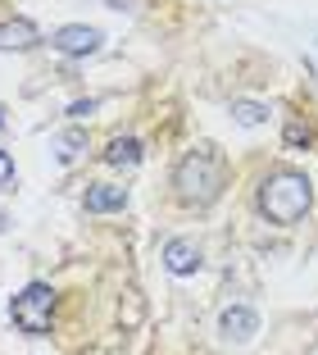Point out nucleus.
Returning <instances> with one entry per match:
<instances>
[{"label":"nucleus","mask_w":318,"mask_h":355,"mask_svg":"<svg viewBox=\"0 0 318 355\" xmlns=\"http://www.w3.org/2000/svg\"><path fill=\"white\" fill-rule=\"evenodd\" d=\"M200 264H205V255H200V246H195L191 237L164 241V269L173 273V278H191V273H200Z\"/></svg>","instance_id":"423d86ee"},{"label":"nucleus","mask_w":318,"mask_h":355,"mask_svg":"<svg viewBox=\"0 0 318 355\" xmlns=\"http://www.w3.org/2000/svg\"><path fill=\"white\" fill-rule=\"evenodd\" d=\"M232 119H236V123H246V128H259V123H268V105H259V101H232Z\"/></svg>","instance_id":"9d476101"},{"label":"nucleus","mask_w":318,"mask_h":355,"mask_svg":"<svg viewBox=\"0 0 318 355\" xmlns=\"http://www.w3.org/2000/svg\"><path fill=\"white\" fill-rule=\"evenodd\" d=\"M0 132H5V110H0Z\"/></svg>","instance_id":"dca6fc26"},{"label":"nucleus","mask_w":318,"mask_h":355,"mask_svg":"<svg viewBox=\"0 0 318 355\" xmlns=\"http://www.w3.org/2000/svg\"><path fill=\"white\" fill-rule=\"evenodd\" d=\"M51 46L60 55H69V60H87V55H96L105 46V32L87 28V23H64V28L51 32Z\"/></svg>","instance_id":"20e7f679"},{"label":"nucleus","mask_w":318,"mask_h":355,"mask_svg":"<svg viewBox=\"0 0 318 355\" xmlns=\"http://www.w3.org/2000/svg\"><path fill=\"white\" fill-rule=\"evenodd\" d=\"M82 150H87V132H82V128H69V132L60 137V159H64V164H73Z\"/></svg>","instance_id":"9b49d317"},{"label":"nucleus","mask_w":318,"mask_h":355,"mask_svg":"<svg viewBox=\"0 0 318 355\" xmlns=\"http://www.w3.org/2000/svg\"><path fill=\"white\" fill-rule=\"evenodd\" d=\"M42 46V28L32 19H5L0 23V51H32Z\"/></svg>","instance_id":"6e6552de"},{"label":"nucleus","mask_w":318,"mask_h":355,"mask_svg":"<svg viewBox=\"0 0 318 355\" xmlns=\"http://www.w3.org/2000/svg\"><path fill=\"white\" fill-rule=\"evenodd\" d=\"M255 205L268 223L291 228V223H300L309 214V205H314V182H309L305 173H296V168H277V173H268L264 182H259Z\"/></svg>","instance_id":"f03ea898"},{"label":"nucleus","mask_w":318,"mask_h":355,"mask_svg":"<svg viewBox=\"0 0 318 355\" xmlns=\"http://www.w3.org/2000/svg\"><path fill=\"white\" fill-rule=\"evenodd\" d=\"M218 333H223V342L246 346L250 337L259 333V314L250 310V305H227V310L218 314Z\"/></svg>","instance_id":"39448f33"},{"label":"nucleus","mask_w":318,"mask_h":355,"mask_svg":"<svg viewBox=\"0 0 318 355\" xmlns=\"http://www.w3.org/2000/svg\"><path fill=\"white\" fill-rule=\"evenodd\" d=\"M127 5H132V0H109V10H127Z\"/></svg>","instance_id":"2eb2a0df"},{"label":"nucleus","mask_w":318,"mask_h":355,"mask_svg":"<svg viewBox=\"0 0 318 355\" xmlns=\"http://www.w3.org/2000/svg\"><path fill=\"white\" fill-rule=\"evenodd\" d=\"M282 137H287V146H309V141H314V132H309V128L305 123H287V132H282Z\"/></svg>","instance_id":"ddd939ff"},{"label":"nucleus","mask_w":318,"mask_h":355,"mask_svg":"<svg viewBox=\"0 0 318 355\" xmlns=\"http://www.w3.org/2000/svg\"><path fill=\"white\" fill-rule=\"evenodd\" d=\"M141 155H145V146L136 141V137H114L109 146L100 150V159L109 168H132V164H141Z\"/></svg>","instance_id":"1a4fd4ad"},{"label":"nucleus","mask_w":318,"mask_h":355,"mask_svg":"<svg viewBox=\"0 0 318 355\" xmlns=\"http://www.w3.org/2000/svg\"><path fill=\"white\" fill-rule=\"evenodd\" d=\"M14 178H19V168H14V155H10V150H0V187H10Z\"/></svg>","instance_id":"4468645a"},{"label":"nucleus","mask_w":318,"mask_h":355,"mask_svg":"<svg viewBox=\"0 0 318 355\" xmlns=\"http://www.w3.org/2000/svg\"><path fill=\"white\" fill-rule=\"evenodd\" d=\"M127 187H118V182H91L82 196V209L87 214H123L127 209Z\"/></svg>","instance_id":"0eeeda50"},{"label":"nucleus","mask_w":318,"mask_h":355,"mask_svg":"<svg viewBox=\"0 0 318 355\" xmlns=\"http://www.w3.org/2000/svg\"><path fill=\"white\" fill-rule=\"evenodd\" d=\"M10 319H14L19 333L46 337L51 333V319H55V287L51 282H28V287L10 301Z\"/></svg>","instance_id":"7ed1b4c3"},{"label":"nucleus","mask_w":318,"mask_h":355,"mask_svg":"<svg viewBox=\"0 0 318 355\" xmlns=\"http://www.w3.org/2000/svg\"><path fill=\"white\" fill-rule=\"evenodd\" d=\"M223 187H227V159H223V150H218L214 141L191 146L173 164V191H177L182 205L205 209V205H214V200L223 196Z\"/></svg>","instance_id":"f257e3e1"},{"label":"nucleus","mask_w":318,"mask_h":355,"mask_svg":"<svg viewBox=\"0 0 318 355\" xmlns=\"http://www.w3.org/2000/svg\"><path fill=\"white\" fill-rule=\"evenodd\" d=\"M96 110H100V101H91V96H87V101H73L64 114H69L73 123H82V119H91V114H96Z\"/></svg>","instance_id":"f8f14e48"}]
</instances>
